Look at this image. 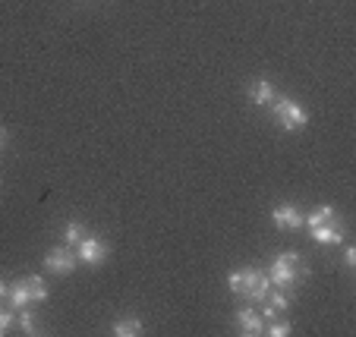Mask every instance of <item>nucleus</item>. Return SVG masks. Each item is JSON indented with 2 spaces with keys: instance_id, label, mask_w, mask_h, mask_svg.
I'll use <instances>...</instances> for the list:
<instances>
[{
  "instance_id": "obj_18",
  "label": "nucleus",
  "mask_w": 356,
  "mask_h": 337,
  "mask_svg": "<svg viewBox=\"0 0 356 337\" xmlns=\"http://www.w3.org/2000/svg\"><path fill=\"white\" fill-rule=\"evenodd\" d=\"M10 328H13V312H10V309H0V337L7 334Z\"/></svg>"
},
{
  "instance_id": "obj_12",
  "label": "nucleus",
  "mask_w": 356,
  "mask_h": 337,
  "mask_svg": "<svg viewBox=\"0 0 356 337\" xmlns=\"http://www.w3.org/2000/svg\"><path fill=\"white\" fill-rule=\"evenodd\" d=\"M287 306H290L287 293H281V290L271 293V290H268V297H265V315H262V318H275L277 312H284Z\"/></svg>"
},
{
  "instance_id": "obj_6",
  "label": "nucleus",
  "mask_w": 356,
  "mask_h": 337,
  "mask_svg": "<svg viewBox=\"0 0 356 337\" xmlns=\"http://www.w3.org/2000/svg\"><path fill=\"white\" fill-rule=\"evenodd\" d=\"M271 221H275L281 230H290V233L306 227V215H302L296 205H281V208H275L271 211Z\"/></svg>"
},
{
  "instance_id": "obj_11",
  "label": "nucleus",
  "mask_w": 356,
  "mask_h": 337,
  "mask_svg": "<svg viewBox=\"0 0 356 337\" xmlns=\"http://www.w3.org/2000/svg\"><path fill=\"white\" fill-rule=\"evenodd\" d=\"M111 331H114L117 337H139L142 334V322H139V318H133V315H129V318H117V322L111 324Z\"/></svg>"
},
{
  "instance_id": "obj_19",
  "label": "nucleus",
  "mask_w": 356,
  "mask_h": 337,
  "mask_svg": "<svg viewBox=\"0 0 356 337\" xmlns=\"http://www.w3.org/2000/svg\"><path fill=\"white\" fill-rule=\"evenodd\" d=\"M343 265H347V268H353V265H356V249H347V252H343Z\"/></svg>"
},
{
  "instance_id": "obj_16",
  "label": "nucleus",
  "mask_w": 356,
  "mask_h": 337,
  "mask_svg": "<svg viewBox=\"0 0 356 337\" xmlns=\"http://www.w3.org/2000/svg\"><path fill=\"white\" fill-rule=\"evenodd\" d=\"M19 328H22V334H38V322H35V315H32L29 306L19 309Z\"/></svg>"
},
{
  "instance_id": "obj_5",
  "label": "nucleus",
  "mask_w": 356,
  "mask_h": 337,
  "mask_svg": "<svg viewBox=\"0 0 356 337\" xmlns=\"http://www.w3.org/2000/svg\"><path fill=\"white\" fill-rule=\"evenodd\" d=\"M108 243L104 240H98V236H82L79 246H76V258H79L82 265H92V268H98V265L108 262Z\"/></svg>"
},
{
  "instance_id": "obj_21",
  "label": "nucleus",
  "mask_w": 356,
  "mask_h": 337,
  "mask_svg": "<svg viewBox=\"0 0 356 337\" xmlns=\"http://www.w3.org/2000/svg\"><path fill=\"white\" fill-rule=\"evenodd\" d=\"M3 142H7V129L0 126V145H3Z\"/></svg>"
},
{
  "instance_id": "obj_20",
  "label": "nucleus",
  "mask_w": 356,
  "mask_h": 337,
  "mask_svg": "<svg viewBox=\"0 0 356 337\" xmlns=\"http://www.w3.org/2000/svg\"><path fill=\"white\" fill-rule=\"evenodd\" d=\"M7 290H10V283H3V277H0V299L7 297Z\"/></svg>"
},
{
  "instance_id": "obj_15",
  "label": "nucleus",
  "mask_w": 356,
  "mask_h": 337,
  "mask_svg": "<svg viewBox=\"0 0 356 337\" xmlns=\"http://www.w3.org/2000/svg\"><path fill=\"white\" fill-rule=\"evenodd\" d=\"M82 236H86V227H82L79 221H67V224H63V243H67L70 249H76V246H79Z\"/></svg>"
},
{
  "instance_id": "obj_13",
  "label": "nucleus",
  "mask_w": 356,
  "mask_h": 337,
  "mask_svg": "<svg viewBox=\"0 0 356 337\" xmlns=\"http://www.w3.org/2000/svg\"><path fill=\"white\" fill-rule=\"evenodd\" d=\"M7 297H10V306H13V309H22V306H29V303H32V297H29V287H26V281H16V283H10Z\"/></svg>"
},
{
  "instance_id": "obj_2",
  "label": "nucleus",
  "mask_w": 356,
  "mask_h": 337,
  "mask_svg": "<svg viewBox=\"0 0 356 337\" xmlns=\"http://www.w3.org/2000/svg\"><path fill=\"white\" fill-rule=\"evenodd\" d=\"M227 287H230V293H236L243 299H265L271 290V281L259 268H240L227 274Z\"/></svg>"
},
{
  "instance_id": "obj_3",
  "label": "nucleus",
  "mask_w": 356,
  "mask_h": 337,
  "mask_svg": "<svg viewBox=\"0 0 356 337\" xmlns=\"http://www.w3.org/2000/svg\"><path fill=\"white\" fill-rule=\"evenodd\" d=\"M271 114H275L277 126L287 129V133H293V129L306 126L309 123V114L300 108L296 101H290V98H284V94H277L275 101H271Z\"/></svg>"
},
{
  "instance_id": "obj_14",
  "label": "nucleus",
  "mask_w": 356,
  "mask_h": 337,
  "mask_svg": "<svg viewBox=\"0 0 356 337\" xmlns=\"http://www.w3.org/2000/svg\"><path fill=\"white\" fill-rule=\"evenodd\" d=\"M22 281H26V287H29V297H32V303H44V299H47V283H44V277L29 274V277H22Z\"/></svg>"
},
{
  "instance_id": "obj_9",
  "label": "nucleus",
  "mask_w": 356,
  "mask_h": 337,
  "mask_svg": "<svg viewBox=\"0 0 356 337\" xmlns=\"http://www.w3.org/2000/svg\"><path fill=\"white\" fill-rule=\"evenodd\" d=\"M249 98H252V104H256V108H268V104L277 98V88L271 85L268 79H259L256 85L249 88Z\"/></svg>"
},
{
  "instance_id": "obj_7",
  "label": "nucleus",
  "mask_w": 356,
  "mask_h": 337,
  "mask_svg": "<svg viewBox=\"0 0 356 337\" xmlns=\"http://www.w3.org/2000/svg\"><path fill=\"white\" fill-rule=\"evenodd\" d=\"M234 322H236V328H240V334H262V315H259L256 309H236V315H234Z\"/></svg>"
},
{
  "instance_id": "obj_8",
  "label": "nucleus",
  "mask_w": 356,
  "mask_h": 337,
  "mask_svg": "<svg viewBox=\"0 0 356 337\" xmlns=\"http://www.w3.org/2000/svg\"><path fill=\"white\" fill-rule=\"evenodd\" d=\"M312 240L322 246H334V243H343V227L341 224H322V227H309Z\"/></svg>"
},
{
  "instance_id": "obj_1",
  "label": "nucleus",
  "mask_w": 356,
  "mask_h": 337,
  "mask_svg": "<svg viewBox=\"0 0 356 337\" xmlns=\"http://www.w3.org/2000/svg\"><path fill=\"white\" fill-rule=\"evenodd\" d=\"M265 274H268L271 283L287 290V287H296L302 277H309V265L302 262L300 252H281V256H275V262H271V268Z\"/></svg>"
},
{
  "instance_id": "obj_10",
  "label": "nucleus",
  "mask_w": 356,
  "mask_h": 337,
  "mask_svg": "<svg viewBox=\"0 0 356 337\" xmlns=\"http://www.w3.org/2000/svg\"><path fill=\"white\" fill-rule=\"evenodd\" d=\"M322 224H341V217H337V211L331 205H322V208L306 215V227H322Z\"/></svg>"
},
{
  "instance_id": "obj_4",
  "label": "nucleus",
  "mask_w": 356,
  "mask_h": 337,
  "mask_svg": "<svg viewBox=\"0 0 356 337\" xmlns=\"http://www.w3.org/2000/svg\"><path fill=\"white\" fill-rule=\"evenodd\" d=\"M76 265H79V258H76V249H70V246H54V249H47L44 256V271H51V274H73Z\"/></svg>"
},
{
  "instance_id": "obj_17",
  "label": "nucleus",
  "mask_w": 356,
  "mask_h": 337,
  "mask_svg": "<svg viewBox=\"0 0 356 337\" xmlns=\"http://www.w3.org/2000/svg\"><path fill=\"white\" fill-rule=\"evenodd\" d=\"M265 331H268L271 337H287V334H290V331H293V328H290V322H271V324H268V328H265Z\"/></svg>"
}]
</instances>
